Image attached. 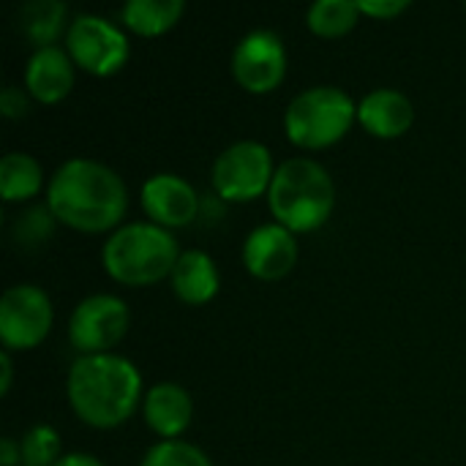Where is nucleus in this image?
<instances>
[{
	"instance_id": "obj_26",
	"label": "nucleus",
	"mask_w": 466,
	"mask_h": 466,
	"mask_svg": "<svg viewBox=\"0 0 466 466\" xmlns=\"http://www.w3.org/2000/svg\"><path fill=\"white\" fill-rule=\"evenodd\" d=\"M0 466H22V448L11 437L0 440Z\"/></svg>"
},
{
	"instance_id": "obj_27",
	"label": "nucleus",
	"mask_w": 466,
	"mask_h": 466,
	"mask_svg": "<svg viewBox=\"0 0 466 466\" xmlns=\"http://www.w3.org/2000/svg\"><path fill=\"white\" fill-rule=\"evenodd\" d=\"M0 366H3V382H0V396H8V390H11V382H14V363H11V352L8 350H3L0 352Z\"/></svg>"
},
{
	"instance_id": "obj_28",
	"label": "nucleus",
	"mask_w": 466,
	"mask_h": 466,
	"mask_svg": "<svg viewBox=\"0 0 466 466\" xmlns=\"http://www.w3.org/2000/svg\"><path fill=\"white\" fill-rule=\"evenodd\" d=\"M55 466H106L101 459L90 456V453H66Z\"/></svg>"
},
{
	"instance_id": "obj_17",
	"label": "nucleus",
	"mask_w": 466,
	"mask_h": 466,
	"mask_svg": "<svg viewBox=\"0 0 466 466\" xmlns=\"http://www.w3.org/2000/svg\"><path fill=\"white\" fill-rule=\"evenodd\" d=\"M186 14L183 0H128L120 8L126 30L142 38H156L169 33Z\"/></svg>"
},
{
	"instance_id": "obj_22",
	"label": "nucleus",
	"mask_w": 466,
	"mask_h": 466,
	"mask_svg": "<svg viewBox=\"0 0 466 466\" xmlns=\"http://www.w3.org/2000/svg\"><path fill=\"white\" fill-rule=\"evenodd\" d=\"M139 466H213L208 453L186 440H161L147 448Z\"/></svg>"
},
{
	"instance_id": "obj_20",
	"label": "nucleus",
	"mask_w": 466,
	"mask_h": 466,
	"mask_svg": "<svg viewBox=\"0 0 466 466\" xmlns=\"http://www.w3.org/2000/svg\"><path fill=\"white\" fill-rule=\"evenodd\" d=\"M360 16L355 0H317L306 11V27L319 38H341L358 27Z\"/></svg>"
},
{
	"instance_id": "obj_16",
	"label": "nucleus",
	"mask_w": 466,
	"mask_h": 466,
	"mask_svg": "<svg viewBox=\"0 0 466 466\" xmlns=\"http://www.w3.org/2000/svg\"><path fill=\"white\" fill-rule=\"evenodd\" d=\"M169 284H172L175 298L183 300L186 306H205L218 295L221 276L208 251L191 248V251L180 254V259L169 276Z\"/></svg>"
},
{
	"instance_id": "obj_25",
	"label": "nucleus",
	"mask_w": 466,
	"mask_h": 466,
	"mask_svg": "<svg viewBox=\"0 0 466 466\" xmlns=\"http://www.w3.org/2000/svg\"><path fill=\"white\" fill-rule=\"evenodd\" d=\"M410 5H412L410 0H360L358 3L363 16H371V19H380V22L401 16L404 11H410Z\"/></svg>"
},
{
	"instance_id": "obj_4",
	"label": "nucleus",
	"mask_w": 466,
	"mask_h": 466,
	"mask_svg": "<svg viewBox=\"0 0 466 466\" xmlns=\"http://www.w3.org/2000/svg\"><path fill=\"white\" fill-rule=\"evenodd\" d=\"M180 254L169 229L150 221H131L109 235L101 248V265L112 281L142 289L169 279Z\"/></svg>"
},
{
	"instance_id": "obj_12",
	"label": "nucleus",
	"mask_w": 466,
	"mask_h": 466,
	"mask_svg": "<svg viewBox=\"0 0 466 466\" xmlns=\"http://www.w3.org/2000/svg\"><path fill=\"white\" fill-rule=\"evenodd\" d=\"M298 254L300 248H298L295 235L287 227L273 221L248 232V238L243 240L240 259L254 279L281 281L298 265Z\"/></svg>"
},
{
	"instance_id": "obj_2",
	"label": "nucleus",
	"mask_w": 466,
	"mask_h": 466,
	"mask_svg": "<svg viewBox=\"0 0 466 466\" xmlns=\"http://www.w3.org/2000/svg\"><path fill=\"white\" fill-rule=\"evenodd\" d=\"M66 396L74 415L98 431L123 426L145 399L139 369L115 352L79 355L66 377Z\"/></svg>"
},
{
	"instance_id": "obj_11",
	"label": "nucleus",
	"mask_w": 466,
	"mask_h": 466,
	"mask_svg": "<svg viewBox=\"0 0 466 466\" xmlns=\"http://www.w3.org/2000/svg\"><path fill=\"white\" fill-rule=\"evenodd\" d=\"M142 210L150 224L164 229H183L188 227L199 213V194L197 188L172 172H158L142 183L139 191Z\"/></svg>"
},
{
	"instance_id": "obj_13",
	"label": "nucleus",
	"mask_w": 466,
	"mask_h": 466,
	"mask_svg": "<svg viewBox=\"0 0 466 466\" xmlns=\"http://www.w3.org/2000/svg\"><path fill=\"white\" fill-rule=\"evenodd\" d=\"M76 66L63 46L33 49L25 66V90L38 104H60L74 90Z\"/></svg>"
},
{
	"instance_id": "obj_1",
	"label": "nucleus",
	"mask_w": 466,
	"mask_h": 466,
	"mask_svg": "<svg viewBox=\"0 0 466 466\" xmlns=\"http://www.w3.org/2000/svg\"><path fill=\"white\" fill-rule=\"evenodd\" d=\"M46 208L57 224L85 235L115 232L128 213L123 177L93 158H68L46 183Z\"/></svg>"
},
{
	"instance_id": "obj_8",
	"label": "nucleus",
	"mask_w": 466,
	"mask_h": 466,
	"mask_svg": "<svg viewBox=\"0 0 466 466\" xmlns=\"http://www.w3.org/2000/svg\"><path fill=\"white\" fill-rule=\"evenodd\" d=\"M55 325L49 295L35 284H14L0 298V341L8 352H27L44 344Z\"/></svg>"
},
{
	"instance_id": "obj_15",
	"label": "nucleus",
	"mask_w": 466,
	"mask_h": 466,
	"mask_svg": "<svg viewBox=\"0 0 466 466\" xmlns=\"http://www.w3.org/2000/svg\"><path fill=\"white\" fill-rule=\"evenodd\" d=\"M358 123L377 139H399L415 123V104L401 90L377 87L360 98Z\"/></svg>"
},
{
	"instance_id": "obj_6",
	"label": "nucleus",
	"mask_w": 466,
	"mask_h": 466,
	"mask_svg": "<svg viewBox=\"0 0 466 466\" xmlns=\"http://www.w3.org/2000/svg\"><path fill=\"white\" fill-rule=\"evenodd\" d=\"M273 175V156L257 139L232 142L218 153L210 169L213 191L224 202H254L259 197H268Z\"/></svg>"
},
{
	"instance_id": "obj_10",
	"label": "nucleus",
	"mask_w": 466,
	"mask_h": 466,
	"mask_svg": "<svg viewBox=\"0 0 466 466\" xmlns=\"http://www.w3.org/2000/svg\"><path fill=\"white\" fill-rule=\"evenodd\" d=\"M229 68L246 93L268 96L287 76V46L273 30H251L235 44Z\"/></svg>"
},
{
	"instance_id": "obj_21",
	"label": "nucleus",
	"mask_w": 466,
	"mask_h": 466,
	"mask_svg": "<svg viewBox=\"0 0 466 466\" xmlns=\"http://www.w3.org/2000/svg\"><path fill=\"white\" fill-rule=\"evenodd\" d=\"M19 448H22V466H55L63 459L60 434L46 423L27 429L25 437L19 440Z\"/></svg>"
},
{
	"instance_id": "obj_23",
	"label": "nucleus",
	"mask_w": 466,
	"mask_h": 466,
	"mask_svg": "<svg viewBox=\"0 0 466 466\" xmlns=\"http://www.w3.org/2000/svg\"><path fill=\"white\" fill-rule=\"evenodd\" d=\"M52 224H55V216L49 213L46 205L44 208H33L30 213L22 216V221L16 224L14 235L22 238L19 243H25V246H30V243L38 246L41 240H46L52 235Z\"/></svg>"
},
{
	"instance_id": "obj_18",
	"label": "nucleus",
	"mask_w": 466,
	"mask_h": 466,
	"mask_svg": "<svg viewBox=\"0 0 466 466\" xmlns=\"http://www.w3.org/2000/svg\"><path fill=\"white\" fill-rule=\"evenodd\" d=\"M68 5L60 0H30L19 8V30L35 46H57V38L68 33Z\"/></svg>"
},
{
	"instance_id": "obj_7",
	"label": "nucleus",
	"mask_w": 466,
	"mask_h": 466,
	"mask_svg": "<svg viewBox=\"0 0 466 466\" xmlns=\"http://www.w3.org/2000/svg\"><path fill=\"white\" fill-rule=\"evenodd\" d=\"M66 52L76 68L90 76H112L131 57V41L123 27L98 14H79L68 22Z\"/></svg>"
},
{
	"instance_id": "obj_19",
	"label": "nucleus",
	"mask_w": 466,
	"mask_h": 466,
	"mask_svg": "<svg viewBox=\"0 0 466 466\" xmlns=\"http://www.w3.org/2000/svg\"><path fill=\"white\" fill-rule=\"evenodd\" d=\"M44 188V169L27 153H5L0 158V197L3 202H27Z\"/></svg>"
},
{
	"instance_id": "obj_3",
	"label": "nucleus",
	"mask_w": 466,
	"mask_h": 466,
	"mask_svg": "<svg viewBox=\"0 0 466 466\" xmlns=\"http://www.w3.org/2000/svg\"><path fill=\"white\" fill-rule=\"evenodd\" d=\"M268 205L276 224L287 227L292 235L317 232L333 216L336 183L319 161L306 156L287 158L276 167Z\"/></svg>"
},
{
	"instance_id": "obj_5",
	"label": "nucleus",
	"mask_w": 466,
	"mask_h": 466,
	"mask_svg": "<svg viewBox=\"0 0 466 466\" xmlns=\"http://www.w3.org/2000/svg\"><path fill=\"white\" fill-rule=\"evenodd\" d=\"M358 120V104L336 85L298 93L284 112V134L300 150H325L341 142Z\"/></svg>"
},
{
	"instance_id": "obj_24",
	"label": "nucleus",
	"mask_w": 466,
	"mask_h": 466,
	"mask_svg": "<svg viewBox=\"0 0 466 466\" xmlns=\"http://www.w3.org/2000/svg\"><path fill=\"white\" fill-rule=\"evenodd\" d=\"M0 112L8 120L25 117L30 112V93L25 87H16V85L3 87V93H0Z\"/></svg>"
},
{
	"instance_id": "obj_14",
	"label": "nucleus",
	"mask_w": 466,
	"mask_h": 466,
	"mask_svg": "<svg viewBox=\"0 0 466 466\" xmlns=\"http://www.w3.org/2000/svg\"><path fill=\"white\" fill-rule=\"evenodd\" d=\"M142 418L156 437L177 440L188 431V426L194 420L191 393L177 382H158L150 390H145Z\"/></svg>"
},
{
	"instance_id": "obj_9",
	"label": "nucleus",
	"mask_w": 466,
	"mask_h": 466,
	"mask_svg": "<svg viewBox=\"0 0 466 466\" xmlns=\"http://www.w3.org/2000/svg\"><path fill=\"white\" fill-rule=\"evenodd\" d=\"M131 328V311L117 295H90L76 303L68 319V344L79 355L112 352Z\"/></svg>"
}]
</instances>
